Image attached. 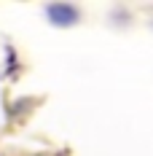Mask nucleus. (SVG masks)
Instances as JSON below:
<instances>
[{"mask_svg": "<svg viewBox=\"0 0 153 156\" xmlns=\"http://www.w3.org/2000/svg\"><path fill=\"white\" fill-rule=\"evenodd\" d=\"M48 16H51L57 24H73L75 16H78V11L73 8V5H51V8H48Z\"/></svg>", "mask_w": 153, "mask_h": 156, "instance_id": "f257e3e1", "label": "nucleus"}]
</instances>
